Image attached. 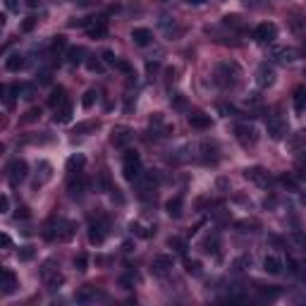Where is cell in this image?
<instances>
[{"label":"cell","instance_id":"cell-1","mask_svg":"<svg viewBox=\"0 0 306 306\" xmlns=\"http://www.w3.org/2000/svg\"><path fill=\"white\" fill-rule=\"evenodd\" d=\"M239 82H242V67H239L234 60H227V62H220V65H218V70H216V84H218V86L234 89Z\"/></svg>","mask_w":306,"mask_h":306},{"label":"cell","instance_id":"cell-2","mask_svg":"<svg viewBox=\"0 0 306 306\" xmlns=\"http://www.w3.org/2000/svg\"><path fill=\"white\" fill-rule=\"evenodd\" d=\"M122 175L127 182H139L144 177V170H141V158L137 151L127 148L125 151V163H122Z\"/></svg>","mask_w":306,"mask_h":306},{"label":"cell","instance_id":"cell-3","mask_svg":"<svg viewBox=\"0 0 306 306\" xmlns=\"http://www.w3.org/2000/svg\"><path fill=\"white\" fill-rule=\"evenodd\" d=\"M41 278H43L48 289H57V287L65 282V275L60 273V266H57L55 258H48V261L41 266Z\"/></svg>","mask_w":306,"mask_h":306},{"label":"cell","instance_id":"cell-4","mask_svg":"<svg viewBox=\"0 0 306 306\" xmlns=\"http://www.w3.org/2000/svg\"><path fill=\"white\" fill-rule=\"evenodd\" d=\"M5 172H7V182H10L12 187H19V184L29 177L27 161H24V158H15V161H10L7 167H5Z\"/></svg>","mask_w":306,"mask_h":306},{"label":"cell","instance_id":"cell-5","mask_svg":"<svg viewBox=\"0 0 306 306\" xmlns=\"http://www.w3.org/2000/svg\"><path fill=\"white\" fill-rule=\"evenodd\" d=\"M234 137L239 141V146L251 148V146H256V141H258V132H256V127L249 125V122H239V125H234Z\"/></svg>","mask_w":306,"mask_h":306},{"label":"cell","instance_id":"cell-6","mask_svg":"<svg viewBox=\"0 0 306 306\" xmlns=\"http://www.w3.org/2000/svg\"><path fill=\"white\" fill-rule=\"evenodd\" d=\"M266 125H268V134H270L273 139H285V137H287V120L280 117L278 112L268 115V117H266Z\"/></svg>","mask_w":306,"mask_h":306},{"label":"cell","instance_id":"cell-7","mask_svg":"<svg viewBox=\"0 0 306 306\" xmlns=\"http://www.w3.org/2000/svg\"><path fill=\"white\" fill-rule=\"evenodd\" d=\"M106 232H108V223L103 220V218H98V220H91L89 223V242L91 244H103L106 242Z\"/></svg>","mask_w":306,"mask_h":306},{"label":"cell","instance_id":"cell-8","mask_svg":"<svg viewBox=\"0 0 306 306\" xmlns=\"http://www.w3.org/2000/svg\"><path fill=\"white\" fill-rule=\"evenodd\" d=\"M253 38H256L258 43H273V41L278 38V27H275L273 22H263V24L256 27Z\"/></svg>","mask_w":306,"mask_h":306},{"label":"cell","instance_id":"cell-9","mask_svg":"<svg viewBox=\"0 0 306 306\" xmlns=\"http://www.w3.org/2000/svg\"><path fill=\"white\" fill-rule=\"evenodd\" d=\"M170 270H172V256L161 253V256H156V258L151 261V273H153L156 278H165Z\"/></svg>","mask_w":306,"mask_h":306},{"label":"cell","instance_id":"cell-10","mask_svg":"<svg viewBox=\"0 0 306 306\" xmlns=\"http://www.w3.org/2000/svg\"><path fill=\"white\" fill-rule=\"evenodd\" d=\"M86 31H89V36H91V38H106V36H108V19H106L103 15H101V17L89 19Z\"/></svg>","mask_w":306,"mask_h":306},{"label":"cell","instance_id":"cell-11","mask_svg":"<svg viewBox=\"0 0 306 306\" xmlns=\"http://www.w3.org/2000/svg\"><path fill=\"white\" fill-rule=\"evenodd\" d=\"M148 127H151V132L156 134V137H167L170 132H172V127L165 122V117L161 115V112H153L151 115V120H148Z\"/></svg>","mask_w":306,"mask_h":306},{"label":"cell","instance_id":"cell-12","mask_svg":"<svg viewBox=\"0 0 306 306\" xmlns=\"http://www.w3.org/2000/svg\"><path fill=\"white\" fill-rule=\"evenodd\" d=\"M134 139V132L127 129V127H120V129H112V137H110V144L115 148H127L129 144Z\"/></svg>","mask_w":306,"mask_h":306},{"label":"cell","instance_id":"cell-13","mask_svg":"<svg viewBox=\"0 0 306 306\" xmlns=\"http://www.w3.org/2000/svg\"><path fill=\"white\" fill-rule=\"evenodd\" d=\"M244 177L251 180V182H256L258 187H268V184H270V175H268V170H263V167H247V170H244Z\"/></svg>","mask_w":306,"mask_h":306},{"label":"cell","instance_id":"cell-14","mask_svg":"<svg viewBox=\"0 0 306 306\" xmlns=\"http://www.w3.org/2000/svg\"><path fill=\"white\" fill-rule=\"evenodd\" d=\"M256 82H258L261 89L273 86V84H275V70H273L270 65H261V67H258V72H256Z\"/></svg>","mask_w":306,"mask_h":306},{"label":"cell","instance_id":"cell-15","mask_svg":"<svg viewBox=\"0 0 306 306\" xmlns=\"http://www.w3.org/2000/svg\"><path fill=\"white\" fill-rule=\"evenodd\" d=\"M198 151H201V161L203 163H218V146L213 144V141H201V146H198Z\"/></svg>","mask_w":306,"mask_h":306},{"label":"cell","instance_id":"cell-16","mask_svg":"<svg viewBox=\"0 0 306 306\" xmlns=\"http://www.w3.org/2000/svg\"><path fill=\"white\" fill-rule=\"evenodd\" d=\"M0 287H2V294H7V297L17 292V287H19V280L15 278V273H12L10 268H2V285H0Z\"/></svg>","mask_w":306,"mask_h":306},{"label":"cell","instance_id":"cell-17","mask_svg":"<svg viewBox=\"0 0 306 306\" xmlns=\"http://www.w3.org/2000/svg\"><path fill=\"white\" fill-rule=\"evenodd\" d=\"M86 192H89V182L84 180L82 175H77V180L70 177V196L72 198H82Z\"/></svg>","mask_w":306,"mask_h":306},{"label":"cell","instance_id":"cell-18","mask_svg":"<svg viewBox=\"0 0 306 306\" xmlns=\"http://www.w3.org/2000/svg\"><path fill=\"white\" fill-rule=\"evenodd\" d=\"M74 234H77V227H74V223H70V220H57L55 237L60 239V242H70Z\"/></svg>","mask_w":306,"mask_h":306},{"label":"cell","instance_id":"cell-19","mask_svg":"<svg viewBox=\"0 0 306 306\" xmlns=\"http://www.w3.org/2000/svg\"><path fill=\"white\" fill-rule=\"evenodd\" d=\"M79 304H89V302H96V299H106V294L103 292H98V289H93V287H84L77 292V297H74Z\"/></svg>","mask_w":306,"mask_h":306},{"label":"cell","instance_id":"cell-20","mask_svg":"<svg viewBox=\"0 0 306 306\" xmlns=\"http://www.w3.org/2000/svg\"><path fill=\"white\" fill-rule=\"evenodd\" d=\"M84 165H86V158H84L82 153H74L72 158H67V172H70V177H77V175H82Z\"/></svg>","mask_w":306,"mask_h":306},{"label":"cell","instance_id":"cell-21","mask_svg":"<svg viewBox=\"0 0 306 306\" xmlns=\"http://www.w3.org/2000/svg\"><path fill=\"white\" fill-rule=\"evenodd\" d=\"M132 41H134L137 46H141V48H146V46H151V43H153V34H151L148 29L139 27V29H134V31H132Z\"/></svg>","mask_w":306,"mask_h":306},{"label":"cell","instance_id":"cell-22","mask_svg":"<svg viewBox=\"0 0 306 306\" xmlns=\"http://www.w3.org/2000/svg\"><path fill=\"white\" fill-rule=\"evenodd\" d=\"M51 177H53V165H51L48 161H41V163H38V177H36V189L43 187Z\"/></svg>","mask_w":306,"mask_h":306},{"label":"cell","instance_id":"cell-23","mask_svg":"<svg viewBox=\"0 0 306 306\" xmlns=\"http://www.w3.org/2000/svg\"><path fill=\"white\" fill-rule=\"evenodd\" d=\"M282 268H285V266H282V261H280L278 256H266V258H263V270H266L268 275H280Z\"/></svg>","mask_w":306,"mask_h":306},{"label":"cell","instance_id":"cell-24","mask_svg":"<svg viewBox=\"0 0 306 306\" xmlns=\"http://www.w3.org/2000/svg\"><path fill=\"white\" fill-rule=\"evenodd\" d=\"M182 208H184L182 196H172V198L165 203V211H167V216H170V218H180V216H182Z\"/></svg>","mask_w":306,"mask_h":306},{"label":"cell","instance_id":"cell-25","mask_svg":"<svg viewBox=\"0 0 306 306\" xmlns=\"http://www.w3.org/2000/svg\"><path fill=\"white\" fill-rule=\"evenodd\" d=\"M98 127H101V122H98V120H86V122H79V125L74 127V132H72V134H79V137H84V134H93Z\"/></svg>","mask_w":306,"mask_h":306},{"label":"cell","instance_id":"cell-26","mask_svg":"<svg viewBox=\"0 0 306 306\" xmlns=\"http://www.w3.org/2000/svg\"><path fill=\"white\" fill-rule=\"evenodd\" d=\"M203 249H206V253H211V256H220V237H218L216 232H213L211 237H206Z\"/></svg>","mask_w":306,"mask_h":306},{"label":"cell","instance_id":"cell-27","mask_svg":"<svg viewBox=\"0 0 306 306\" xmlns=\"http://www.w3.org/2000/svg\"><path fill=\"white\" fill-rule=\"evenodd\" d=\"M22 67H24V55H19V53L7 55V60H5V70L7 72H19Z\"/></svg>","mask_w":306,"mask_h":306},{"label":"cell","instance_id":"cell-28","mask_svg":"<svg viewBox=\"0 0 306 306\" xmlns=\"http://www.w3.org/2000/svg\"><path fill=\"white\" fill-rule=\"evenodd\" d=\"M189 125L194 129H208L211 127V117L203 115V112H194V115H189Z\"/></svg>","mask_w":306,"mask_h":306},{"label":"cell","instance_id":"cell-29","mask_svg":"<svg viewBox=\"0 0 306 306\" xmlns=\"http://www.w3.org/2000/svg\"><path fill=\"white\" fill-rule=\"evenodd\" d=\"M62 103H67L65 89H62V86H55V89L51 91V96H48V106H51V108H60Z\"/></svg>","mask_w":306,"mask_h":306},{"label":"cell","instance_id":"cell-30","mask_svg":"<svg viewBox=\"0 0 306 306\" xmlns=\"http://www.w3.org/2000/svg\"><path fill=\"white\" fill-rule=\"evenodd\" d=\"M15 91H17V96H19V98L31 101V98H34V93H36V86H34V84L22 82V84H15Z\"/></svg>","mask_w":306,"mask_h":306},{"label":"cell","instance_id":"cell-31","mask_svg":"<svg viewBox=\"0 0 306 306\" xmlns=\"http://www.w3.org/2000/svg\"><path fill=\"white\" fill-rule=\"evenodd\" d=\"M289 146H292V151H297V153H304V151H306V132H297V134H292Z\"/></svg>","mask_w":306,"mask_h":306},{"label":"cell","instance_id":"cell-32","mask_svg":"<svg viewBox=\"0 0 306 306\" xmlns=\"http://www.w3.org/2000/svg\"><path fill=\"white\" fill-rule=\"evenodd\" d=\"M294 110L299 112V115L306 110V89L304 86H299V89L294 91Z\"/></svg>","mask_w":306,"mask_h":306},{"label":"cell","instance_id":"cell-33","mask_svg":"<svg viewBox=\"0 0 306 306\" xmlns=\"http://www.w3.org/2000/svg\"><path fill=\"white\" fill-rule=\"evenodd\" d=\"M84 53H86V51H84L82 46L70 48V51H67V60H70V65H82V62H84Z\"/></svg>","mask_w":306,"mask_h":306},{"label":"cell","instance_id":"cell-34","mask_svg":"<svg viewBox=\"0 0 306 306\" xmlns=\"http://www.w3.org/2000/svg\"><path fill=\"white\" fill-rule=\"evenodd\" d=\"M72 117V106L70 103H62L60 108H55V122H70Z\"/></svg>","mask_w":306,"mask_h":306},{"label":"cell","instance_id":"cell-35","mask_svg":"<svg viewBox=\"0 0 306 306\" xmlns=\"http://www.w3.org/2000/svg\"><path fill=\"white\" fill-rule=\"evenodd\" d=\"M15 86H2V101H5V108L12 110L15 108Z\"/></svg>","mask_w":306,"mask_h":306},{"label":"cell","instance_id":"cell-36","mask_svg":"<svg viewBox=\"0 0 306 306\" xmlns=\"http://www.w3.org/2000/svg\"><path fill=\"white\" fill-rule=\"evenodd\" d=\"M275 60L287 65V62L297 60V51H292V48H282V51H275Z\"/></svg>","mask_w":306,"mask_h":306},{"label":"cell","instance_id":"cell-37","mask_svg":"<svg viewBox=\"0 0 306 306\" xmlns=\"http://www.w3.org/2000/svg\"><path fill=\"white\" fill-rule=\"evenodd\" d=\"M129 230H132L137 237H144V239H146V237H151V234L156 232V230H151V227H144L141 223H132V225H129Z\"/></svg>","mask_w":306,"mask_h":306},{"label":"cell","instance_id":"cell-38","mask_svg":"<svg viewBox=\"0 0 306 306\" xmlns=\"http://www.w3.org/2000/svg\"><path fill=\"white\" fill-rule=\"evenodd\" d=\"M96 98H98V93H96V89H89L86 93H84L82 98V106L89 110V108H93V103H96Z\"/></svg>","mask_w":306,"mask_h":306},{"label":"cell","instance_id":"cell-39","mask_svg":"<svg viewBox=\"0 0 306 306\" xmlns=\"http://www.w3.org/2000/svg\"><path fill=\"white\" fill-rule=\"evenodd\" d=\"M137 280H139V278H137V273H132V270H129L127 275H122V278H120V285H122L125 289H132Z\"/></svg>","mask_w":306,"mask_h":306},{"label":"cell","instance_id":"cell-40","mask_svg":"<svg viewBox=\"0 0 306 306\" xmlns=\"http://www.w3.org/2000/svg\"><path fill=\"white\" fill-rule=\"evenodd\" d=\"M34 247L31 244H27V247H19V261H31L34 258Z\"/></svg>","mask_w":306,"mask_h":306},{"label":"cell","instance_id":"cell-41","mask_svg":"<svg viewBox=\"0 0 306 306\" xmlns=\"http://www.w3.org/2000/svg\"><path fill=\"white\" fill-rule=\"evenodd\" d=\"M223 24H225V27H234V29L242 27V22H239V17H237V15H227V17H223Z\"/></svg>","mask_w":306,"mask_h":306},{"label":"cell","instance_id":"cell-42","mask_svg":"<svg viewBox=\"0 0 306 306\" xmlns=\"http://www.w3.org/2000/svg\"><path fill=\"white\" fill-rule=\"evenodd\" d=\"M187 273L189 275H201V263L198 261H187Z\"/></svg>","mask_w":306,"mask_h":306},{"label":"cell","instance_id":"cell-43","mask_svg":"<svg viewBox=\"0 0 306 306\" xmlns=\"http://www.w3.org/2000/svg\"><path fill=\"white\" fill-rule=\"evenodd\" d=\"M258 292H261L263 297H270V299H273V297H278V294H280V289H278V287H261V285H258Z\"/></svg>","mask_w":306,"mask_h":306},{"label":"cell","instance_id":"cell-44","mask_svg":"<svg viewBox=\"0 0 306 306\" xmlns=\"http://www.w3.org/2000/svg\"><path fill=\"white\" fill-rule=\"evenodd\" d=\"M41 117V108H31V110L22 117V122H34V120H38Z\"/></svg>","mask_w":306,"mask_h":306},{"label":"cell","instance_id":"cell-45","mask_svg":"<svg viewBox=\"0 0 306 306\" xmlns=\"http://www.w3.org/2000/svg\"><path fill=\"white\" fill-rule=\"evenodd\" d=\"M167 244H170V247H172V249L175 251H180V253H184V242H182V239H177V237H170V242H167Z\"/></svg>","mask_w":306,"mask_h":306},{"label":"cell","instance_id":"cell-46","mask_svg":"<svg viewBox=\"0 0 306 306\" xmlns=\"http://www.w3.org/2000/svg\"><path fill=\"white\" fill-rule=\"evenodd\" d=\"M86 67H89L91 72H101V70H103V65H101V60H98V57H96V60H93V57H91V60H86Z\"/></svg>","mask_w":306,"mask_h":306},{"label":"cell","instance_id":"cell-47","mask_svg":"<svg viewBox=\"0 0 306 306\" xmlns=\"http://www.w3.org/2000/svg\"><path fill=\"white\" fill-rule=\"evenodd\" d=\"M103 60H106L108 65H112V67H117V62H120V57H115L112 51H103Z\"/></svg>","mask_w":306,"mask_h":306},{"label":"cell","instance_id":"cell-48","mask_svg":"<svg viewBox=\"0 0 306 306\" xmlns=\"http://www.w3.org/2000/svg\"><path fill=\"white\" fill-rule=\"evenodd\" d=\"M74 266H77V270H79V273L86 270V253H79V256L74 258Z\"/></svg>","mask_w":306,"mask_h":306},{"label":"cell","instance_id":"cell-49","mask_svg":"<svg viewBox=\"0 0 306 306\" xmlns=\"http://www.w3.org/2000/svg\"><path fill=\"white\" fill-rule=\"evenodd\" d=\"M249 263H251L249 256H242V258L234 261V270H244V266H249Z\"/></svg>","mask_w":306,"mask_h":306},{"label":"cell","instance_id":"cell-50","mask_svg":"<svg viewBox=\"0 0 306 306\" xmlns=\"http://www.w3.org/2000/svg\"><path fill=\"white\" fill-rule=\"evenodd\" d=\"M36 22H38L36 17H27V19H24V24H22V31H31V29L36 27Z\"/></svg>","mask_w":306,"mask_h":306},{"label":"cell","instance_id":"cell-51","mask_svg":"<svg viewBox=\"0 0 306 306\" xmlns=\"http://www.w3.org/2000/svg\"><path fill=\"white\" fill-rule=\"evenodd\" d=\"M10 211V198H7V194L0 196V213H7Z\"/></svg>","mask_w":306,"mask_h":306},{"label":"cell","instance_id":"cell-52","mask_svg":"<svg viewBox=\"0 0 306 306\" xmlns=\"http://www.w3.org/2000/svg\"><path fill=\"white\" fill-rule=\"evenodd\" d=\"M15 216H17V220H19V218H22V220H27V218L31 216V213H29V208H27V206H19Z\"/></svg>","mask_w":306,"mask_h":306},{"label":"cell","instance_id":"cell-53","mask_svg":"<svg viewBox=\"0 0 306 306\" xmlns=\"http://www.w3.org/2000/svg\"><path fill=\"white\" fill-rule=\"evenodd\" d=\"M60 48H65V36H55L53 38V51H60Z\"/></svg>","mask_w":306,"mask_h":306},{"label":"cell","instance_id":"cell-54","mask_svg":"<svg viewBox=\"0 0 306 306\" xmlns=\"http://www.w3.org/2000/svg\"><path fill=\"white\" fill-rule=\"evenodd\" d=\"M297 167H299V172H302V175H306V151L302 153V158L297 161Z\"/></svg>","mask_w":306,"mask_h":306},{"label":"cell","instance_id":"cell-55","mask_svg":"<svg viewBox=\"0 0 306 306\" xmlns=\"http://www.w3.org/2000/svg\"><path fill=\"white\" fill-rule=\"evenodd\" d=\"M5 7L10 12H15V10H19V0H5Z\"/></svg>","mask_w":306,"mask_h":306},{"label":"cell","instance_id":"cell-56","mask_svg":"<svg viewBox=\"0 0 306 306\" xmlns=\"http://www.w3.org/2000/svg\"><path fill=\"white\" fill-rule=\"evenodd\" d=\"M175 108H184V98L180 93H175Z\"/></svg>","mask_w":306,"mask_h":306},{"label":"cell","instance_id":"cell-57","mask_svg":"<svg viewBox=\"0 0 306 306\" xmlns=\"http://www.w3.org/2000/svg\"><path fill=\"white\" fill-rule=\"evenodd\" d=\"M2 244H5V249H10V247H12V239H10L7 234H2Z\"/></svg>","mask_w":306,"mask_h":306},{"label":"cell","instance_id":"cell-58","mask_svg":"<svg viewBox=\"0 0 306 306\" xmlns=\"http://www.w3.org/2000/svg\"><path fill=\"white\" fill-rule=\"evenodd\" d=\"M38 2H41V0H27V5H29V7H36Z\"/></svg>","mask_w":306,"mask_h":306},{"label":"cell","instance_id":"cell-59","mask_svg":"<svg viewBox=\"0 0 306 306\" xmlns=\"http://www.w3.org/2000/svg\"><path fill=\"white\" fill-rule=\"evenodd\" d=\"M189 5H201V2H206V0H187Z\"/></svg>","mask_w":306,"mask_h":306},{"label":"cell","instance_id":"cell-60","mask_svg":"<svg viewBox=\"0 0 306 306\" xmlns=\"http://www.w3.org/2000/svg\"><path fill=\"white\" fill-rule=\"evenodd\" d=\"M77 2H82V5H84V2H86V0H77Z\"/></svg>","mask_w":306,"mask_h":306}]
</instances>
